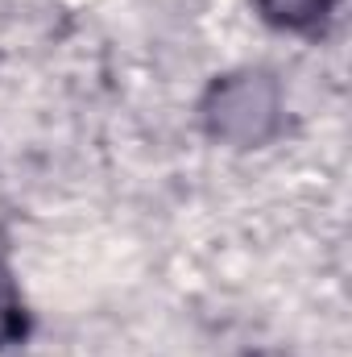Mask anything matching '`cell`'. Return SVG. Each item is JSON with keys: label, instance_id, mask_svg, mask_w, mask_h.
I'll return each mask as SVG.
<instances>
[{"label": "cell", "instance_id": "6da1fadb", "mask_svg": "<svg viewBox=\"0 0 352 357\" xmlns=\"http://www.w3.org/2000/svg\"><path fill=\"white\" fill-rule=\"evenodd\" d=\"M282 88L269 71H228L211 79V88L199 104L203 129L211 142L232 146V150H257L278 137L282 129Z\"/></svg>", "mask_w": 352, "mask_h": 357}, {"label": "cell", "instance_id": "7a4b0ae2", "mask_svg": "<svg viewBox=\"0 0 352 357\" xmlns=\"http://www.w3.org/2000/svg\"><path fill=\"white\" fill-rule=\"evenodd\" d=\"M340 0H253L265 25L286 29V33H319Z\"/></svg>", "mask_w": 352, "mask_h": 357}, {"label": "cell", "instance_id": "3957f363", "mask_svg": "<svg viewBox=\"0 0 352 357\" xmlns=\"http://www.w3.org/2000/svg\"><path fill=\"white\" fill-rule=\"evenodd\" d=\"M29 333V312H25V299H21V287L13 278V266L0 250V354L21 345Z\"/></svg>", "mask_w": 352, "mask_h": 357}, {"label": "cell", "instance_id": "277c9868", "mask_svg": "<svg viewBox=\"0 0 352 357\" xmlns=\"http://www.w3.org/2000/svg\"><path fill=\"white\" fill-rule=\"evenodd\" d=\"M249 357H286V354H269V349H262V354H249Z\"/></svg>", "mask_w": 352, "mask_h": 357}]
</instances>
